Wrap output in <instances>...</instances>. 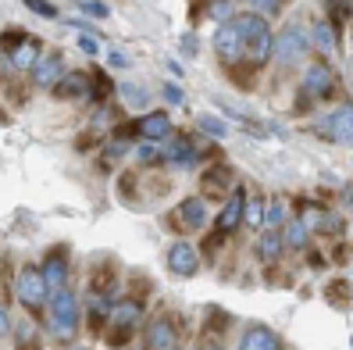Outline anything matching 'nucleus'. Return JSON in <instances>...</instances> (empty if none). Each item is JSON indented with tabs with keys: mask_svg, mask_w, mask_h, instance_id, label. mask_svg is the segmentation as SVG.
Listing matches in <instances>:
<instances>
[{
	"mask_svg": "<svg viewBox=\"0 0 353 350\" xmlns=\"http://www.w3.org/2000/svg\"><path fill=\"white\" fill-rule=\"evenodd\" d=\"M236 22L246 36V57H250V65H268L272 61V50H275V36H272V26H268V18L254 14V11H243L236 14Z\"/></svg>",
	"mask_w": 353,
	"mask_h": 350,
	"instance_id": "f257e3e1",
	"label": "nucleus"
},
{
	"mask_svg": "<svg viewBox=\"0 0 353 350\" xmlns=\"http://www.w3.org/2000/svg\"><path fill=\"white\" fill-rule=\"evenodd\" d=\"M47 325H50V336L57 340H72L75 329H79V300L72 290H54L47 300Z\"/></svg>",
	"mask_w": 353,
	"mask_h": 350,
	"instance_id": "f03ea898",
	"label": "nucleus"
},
{
	"mask_svg": "<svg viewBox=\"0 0 353 350\" xmlns=\"http://www.w3.org/2000/svg\"><path fill=\"white\" fill-rule=\"evenodd\" d=\"M214 54L221 57V65H236V61L246 57V36L232 18H225V22H218V32H214Z\"/></svg>",
	"mask_w": 353,
	"mask_h": 350,
	"instance_id": "7ed1b4c3",
	"label": "nucleus"
},
{
	"mask_svg": "<svg viewBox=\"0 0 353 350\" xmlns=\"http://www.w3.org/2000/svg\"><path fill=\"white\" fill-rule=\"evenodd\" d=\"M14 293H18V300H22L29 311H39V307H47L54 290L47 286V279H43L39 269H22L18 272V282H14Z\"/></svg>",
	"mask_w": 353,
	"mask_h": 350,
	"instance_id": "20e7f679",
	"label": "nucleus"
},
{
	"mask_svg": "<svg viewBox=\"0 0 353 350\" xmlns=\"http://www.w3.org/2000/svg\"><path fill=\"white\" fill-rule=\"evenodd\" d=\"M310 50V36L300 29V26H289V29H282L279 36H275V50H272V57L279 61V65H296V61H303V54Z\"/></svg>",
	"mask_w": 353,
	"mask_h": 350,
	"instance_id": "39448f33",
	"label": "nucleus"
},
{
	"mask_svg": "<svg viewBox=\"0 0 353 350\" xmlns=\"http://www.w3.org/2000/svg\"><path fill=\"white\" fill-rule=\"evenodd\" d=\"M300 90H303L307 100H325L332 90H336V72H332L325 61H314V65H307Z\"/></svg>",
	"mask_w": 353,
	"mask_h": 350,
	"instance_id": "423d86ee",
	"label": "nucleus"
},
{
	"mask_svg": "<svg viewBox=\"0 0 353 350\" xmlns=\"http://www.w3.org/2000/svg\"><path fill=\"white\" fill-rule=\"evenodd\" d=\"M243 211H246V190L243 186H236L232 193L225 197V204H221V211H218V218H214V229L218 233H236V225H243Z\"/></svg>",
	"mask_w": 353,
	"mask_h": 350,
	"instance_id": "0eeeda50",
	"label": "nucleus"
},
{
	"mask_svg": "<svg viewBox=\"0 0 353 350\" xmlns=\"http://www.w3.org/2000/svg\"><path fill=\"white\" fill-rule=\"evenodd\" d=\"M29 75H32V86L54 90L61 82V75H65V61H61V54H39L36 65L29 68Z\"/></svg>",
	"mask_w": 353,
	"mask_h": 350,
	"instance_id": "6e6552de",
	"label": "nucleus"
},
{
	"mask_svg": "<svg viewBox=\"0 0 353 350\" xmlns=\"http://www.w3.org/2000/svg\"><path fill=\"white\" fill-rule=\"evenodd\" d=\"M168 269H172L179 279H193V275L200 272V254H196V246L185 243V240H179L172 251H168Z\"/></svg>",
	"mask_w": 353,
	"mask_h": 350,
	"instance_id": "1a4fd4ad",
	"label": "nucleus"
},
{
	"mask_svg": "<svg viewBox=\"0 0 353 350\" xmlns=\"http://www.w3.org/2000/svg\"><path fill=\"white\" fill-rule=\"evenodd\" d=\"M321 133L332 139V143H346V147H353V108H336L325 121H321Z\"/></svg>",
	"mask_w": 353,
	"mask_h": 350,
	"instance_id": "9d476101",
	"label": "nucleus"
},
{
	"mask_svg": "<svg viewBox=\"0 0 353 350\" xmlns=\"http://www.w3.org/2000/svg\"><path fill=\"white\" fill-rule=\"evenodd\" d=\"M232 190H236V175H232L228 164H214V168L203 172V193H207V200H225Z\"/></svg>",
	"mask_w": 353,
	"mask_h": 350,
	"instance_id": "9b49d317",
	"label": "nucleus"
},
{
	"mask_svg": "<svg viewBox=\"0 0 353 350\" xmlns=\"http://www.w3.org/2000/svg\"><path fill=\"white\" fill-rule=\"evenodd\" d=\"M139 318H143V304H139V300H121V304H114V307H111V318H108L111 329H114V340H111V343H125L121 336H125Z\"/></svg>",
	"mask_w": 353,
	"mask_h": 350,
	"instance_id": "f8f14e48",
	"label": "nucleus"
},
{
	"mask_svg": "<svg viewBox=\"0 0 353 350\" xmlns=\"http://www.w3.org/2000/svg\"><path fill=\"white\" fill-rule=\"evenodd\" d=\"M143 340H147L150 350H175L182 343V333H179V325L172 318H157V322L147 325V336Z\"/></svg>",
	"mask_w": 353,
	"mask_h": 350,
	"instance_id": "ddd939ff",
	"label": "nucleus"
},
{
	"mask_svg": "<svg viewBox=\"0 0 353 350\" xmlns=\"http://www.w3.org/2000/svg\"><path fill=\"white\" fill-rule=\"evenodd\" d=\"M4 54H8V65H11V68H18V72H29V68L36 65V57H39V39L22 32V36H18V39H14V43H11Z\"/></svg>",
	"mask_w": 353,
	"mask_h": 350,
	"instance_id": "4468645a",
	"label": "nucleus"
},
{
	"mask_svg": "<svg viewBox=\"0 0 353 350\" xmlns=\"http://www.w3.org/2000/svg\"><path fill=\"white\" fill-rule=\"evenodd\" d=\"M172 218L182 225V229H190V233L203 229V225H207V204H203V197H185V200H179V208H175Z\"/></svg>",
	"mask_w": 353,
	"mask_h": 350,
	"instance_id": "2eb2a0df",
	"label": "nucleus"
},
{
	"mask_svg": "<svg viewBox=\"0 0 353 350\" xmlns=\"http://www.w3.org/2000/svg\"><path fill=\"white\" fill-rule=\"evenodd\" d=\"M136 126H139V139H168L172 136V115L168 111H147V115H139L136 118Z\"/></svg>",
	"mask_w": 353,
	"mask_h": 350,
	"instance_id": "dca6fc26",
	"label": "nucleus"
},
{
	"mask_svg": "<svg viewBox=\"0 0 353 350\" xmlns=\"http://www.w3.org/2000/svg\"><path fill=\"white\" fill-rule=\"evenodd\" d=\"M161 164H168V168H193V164H196V150L190 147V139H164Z\"/></svg>",
	"mask_w": 353,
	"mask_h": 350,
	"instance_id": "f3484780",
	"label": "nucleus"
},
{
	"mask_svg": "<svg viewBox=\"0 0 353 350\" xmlns=\"http://www.w3.org/2000/svg\"><path fill=\"white\" fill-rule=\"evenodd\" d=\"M39 272H43V279H47L50 290H61V286L68 282V251H65V246H54Z\"/></svg>",
	"mask_w": 353,
	"mask_h": 350,
	"instance_id": "a211bd4d",
	"label": "nucleus"
},
{
	"mask_svg": "<svg viewBox=\"0 0 353 350\" xmlns=\"http://www.w3.org/2000/svg\"><path fill=\"white\" fill-rule=\"evenodd\" d=\"M90 86H93V75L86 72H65L57 82V97H65V100H79V97H90Z\"/></svg>",
	"mask_w": 353,
	"mask_h": 350,
	"instance_id": "6ab92c4d",
	"label": "nucleus"
},
{
	"mask_svg": "<svg viewBox=\"0 0 353 350\" xmlns=\"http://www.w3.org/2000/svg\"><path fill=\"white\" fill-rule=\"evenodd\" d=\"M282 340L272 333V329H264V325H254V329H246L243 340H239V350H279Z\"/></svg>",
	"mask_w": 353,
	"mask_h": 350,
	"instance_id": "aec40b11",
	"label": "nucleus"
},
{
	"mask_svg": "<svg viewBox=\"0 0 353 350\" xmlns=\"http://www.w3.org/2000/svg\"><path fill=\"white\" fill-rule=\"evenodd\" d=\"M111 307H114L111 293H103V290H97V293L90 297V307H86V318H90V329H100L103 322H108V318H111Z\"/></svg>",
	"mask_w": 353,
	"mask_h": 350,
	"instance_id": "412c9836",
	"label": "nucleus"
},
{
	"mask_svg": "<svg viewBox=\"0 0 353 350\" xmlns=\"http://www.w3.org/2000/svg\"><path fill=\"white\" fill-rule=\"evenodd\" d=\"M282 251H285V243H282L279 229H264L261 240H257V246H254V254H257L261 261H279Z\"/></svg>",
	"mask_w": 353,
	"mask_h": 350,
	"instance_id": "4be33fe9",
	"label": "nucleus"
},
{
	"mask_svg": "<svg viewBox=\"0 0 353 350\" xmlns=\"http://www.w3.org/2000/svg\"><path fill=\"white\" fill-rule=\"evenodd\" d=\"M285 233H282V243L289 246V251H303V246L310 243V229L303 218H293V222H282Z\"/></svg>",
	"mask_w": 353,
	"mask_h": 350,
	"instance_id": "5701e85b",
	"label": "nucleus"
},
{
	"mask_svg": "<svg viewBox=\"0 0 353 350\" xmlns=\"http://www.w3.org/2000/svg\"><path fill=\"white\" fill-rule=\"evenodd\" d=\"M310 43H314L321 54L336 50V36H332V22H314L310 26Z\"/></svg>",
	"mask_w": 353,
	"mask_h": 350,
	"instance_id": "b1692460",
	"label": "nucleus"
},
{
	"mask_svg": "<svg viewBox=\"0 0 353 350\" xmlns=\"http://www.w3.org/2000/svg\"><path fill=\"white\" fill-rule=\"evenodd\" d=\"M282 222H285V204H282V200H272V204L261 211V229H279Z\"/></svg>",
	"mask_w": 353,
	"mask_h": 350,
	"instance_id": "393cba45",
	"label": "nucleus"
},
{
	"mask_svg": "<svg viewBox=\"0 0 353 350\" xmlns=\"http://www.w3.org/2000/svg\"><path fill=\"white\" fill-rule=\"evenodd\" d=\"M118 93L125 97V100H129V104H132L136 111H143V108H147V90H143V86H132V82H121V86H118Z\"/></svg>",
	"mask_w": 353,
	"mask_h": 350,
	"instance_id": "a878e982",
	"label": "nucleus"
},
{
	"mask_svg": "<svg viewBox=\"0 0 353 350\" xmlns=\"http://www.w3.org/2000/svg\"><path fill=\"white\" fill-rule=\"evenodd\" d=\"M196 126H200L207 136H214V139H225V136H228V126H225L221 118H214V115H200Z\"/></svg>",
	"mask_w": 353,
	"mask_h": 350,
	"instance_id": "bb28decb",
	"label": "nucleus"
},
{
	"mask_svg": "<svg viewBox=\"0 0 353 350\" xmlns=\"http://www.w3.org/2000/svg\"><path fill=\"white\" fill-rule=\"evenodd\" d=\"M161 147H164L161 139H143L139 147H136V157H139L143 164H154V161H161Z\"/></svg>",
	"mask_w": 353,
	"mask_h": 350,
	"instance_id": "cd10ccee",
	"label": "nucleus"
},
{
	"mask_svg": "<svg viewBox=\"0 0 353 350\" xmlns=\"http://www.w3.org/2000/svg\"><path fill=\"white\" fill-rule=\"evenodd\" d=\"M232 14H236V0H211L207 4V18H214V22H225Z\"/></svg>",
	"mask_w": 353,
	"mask_h": 350,
	"instance_id": "c85d7f7f",
	"label": "nucleus"
},
{
	"mask_svg": "<svg viewBox=\"0 0 353 350\" xmlns=\"http://www.w3.org/2000/svg\"><path fill=\"white\" fill-rule=\"evenodd\" d=\"M282 8H285V0H250V11L261 14V18H268V22H272Z\"/></svg>",
	"mask_w": 353,
	"mask_h": 350,
	"instance_id": "c756f323",
	"label": "nucleus"
},
{
	"mask_svg": "<svg viewBox=\"0 0 353 350\" xmlns=\"http://www.w3.org/2000/svg\"><path fill=\"white\" fill-rule=\"evenodd\" d=\"M26 8L39 18H57V8L50 4V0H26Z\"/></svg>",
	"mask_w": 353,
	"mask_h": 350,
	"instance_id": "7c9ffc66",
	"label": "nucleus"
},
{
	"mask_svg": "<svg viewBox=\"0 0 353 350\" xmlns=\"http://www.w3.org/2000/svg\"><path fill=\"white\" fill-rule=\"evenodd\" d=\"M108 93H111V82H108V75L97 72V75H93V86H90V97H93V100H103Z\"/></svg>",
	"mask_w": 353,
	"mask_h": 350,
	"instance_id": "2f4dec72",
	"label": "nucleus"
},
{
	"mask_svg": "<svg viewBox=\"0 0 353 350\" xmlns=\"http://www.w3.org/2000/svg\"><path fill=\"white\" fill-rule=\"evenodd\" d=\"M79 8L86 11V14H93V18H108L111 14V8L103 4V0H79Z\"/></svg>",
	"mask_w": 353,
	"mask_h": 350,
	"instance_id": "473e14b6",
	"label": "nucleus"
},
{
	"mask_svg": "<svg viewBox=\"0 0 353 350\" xmlns=\"http://www.w3.org/2000/svg\"><path fill=\"white\" fill-rule=\"evenodd\" d=\"M300 218L307 222V229H318V225H321V208H318V204H303V215Z\"/></svg>",
	"mask_w": 353,
	"mask_h": 350,
	"instance_id": "72a5a7b5",
	"label": "nucleus"
},
{
	"mask_svg": "<svg viewBox=\"0 0 353 350\" xmlns=\"http://www.w3.org/2000/svg\"><path fill=\"white\" fill-rule=\"evenodd\" d=\"M164 100H168L172 108H175V104L182 108V104H185V93H182V86H175V82H164Z\"/></svg>",
	"mask_w": 353,
	"mask_h": 350,
	"instance_id": "f704fd0d",
	"label": "nucleus"
},
{
	"mask_svg": "<svg viewBox=\"0 0 353 350\" xmlns=\"http://www.w3.org/2000/svg\"><path fill=\"white\" fill-rule=\"evenodd\" d=\"M79 50H82V54H90V57H97V54H100V43H97V36L82 32V36H79Z\"/></svg>",
	"mask_w": 353,
	"mask_h": 350,
	"instance_id": "c9c22d12",
	"label": "nucleus"
},
{
	"mask_svg": "<svg viewBox=\"0 0 353 350\" xmlns=\"http://www.w3.org/2000/svg\"><path fill=\"white\" fill-rule=\"evenodd\" d=\"M108 65H111V68H129V54L121 50V47L108 50Z\"/></svg>",
	"mask_w": 353,
	"mask_h": 350,
	"instance_id": "e433bc0d",
	"label": "nucleus"
},
{
	"mask_svg": "<svg viewBox=\"0 0 353 350\" xmlns=\"http://www.w3.org/2000/svg\"><path fill=\"white\" fill-rule=\"evenodd\" d=\"M8 333H11V318H8V307L0 304V340H4Z\"/></svg>",
	"mask_w": 353,
	"mask_h": 350,
	"instance_id": "4c0bfd02",
	"label": "nucleus"
},
{
	"mask_svg": "<svg viewBox=\"0 0 353 350\" xmlns=\"http://www.w3.org/2000/svg\"><path fill=\"white\" fill-rule=\"evenodd\" d=\"M182 50L190 54V57H196V36H193V32H185V36H182Z\"/></svg>",
	"mask_w": 353,
	"mask_h": 350,
	"instance_id": "58836bf2",
	"label": "nucleus"
},
{
	"mask_svg": "<svg viewBox=\"0 0 353 350\" xmlns=\"http://www.w3.org/2000/svg\"><path fill=\"white\" fill-rule=\"evenodd\" d=\"M168 72H172V75H179V79H182V65H179V61H175V57H168Z\"/></svg>",
	"mask_w": 353,
	"mask_h": 350,
	"instance_id": "ea45409f",
	"label": "nucleus"
},
{
	"mask_svg": "<svg viewBox=\"0 0 353 350\" xmlns=\"http://www.w3.org/2000/svg\"><path fill=\"white\" fill-rule=\"evenodd\" d=\"M350 347H353V336H350Z\"/></svg>",
	"mask_w": 353,
	"mask_h": 350,
	"instance_id": "a19ab883",
	"label": "nucleus"
}]
</instances>
